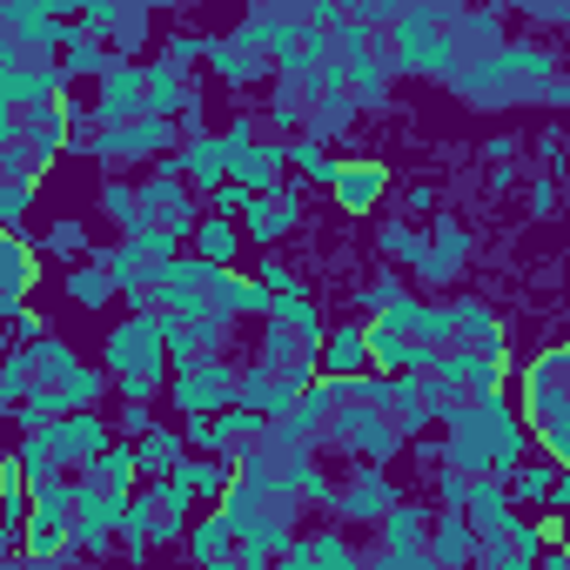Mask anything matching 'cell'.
Wrapping results in <instances>:
<instances>
[{"label": "cell", "mask_w": 570, "mask_h": 570, "mask_svg": "<svg viewBox=\"0 0 570 570\" xmlns=\"http://www.w3.org/2000/svg\"><path fill=\"white\" fill-rule=\"evenodd\" d=\"M396 68H416V75H450L456 68V48L443 35V14L436 8H396Z\"/></svg>", "instance_id": "6da1fadb"}, {"label": "cell", "mask_w": 570, "mask_h": 570, "mask_svg": "<svg viewBox=\"0 0 570 570\" xmlns=\"http://www.w3.org/2000/svg\"><path fill=\"white\" fill-rule=\"evenodd\" d=\"M108 370L121 376V390L141 403L148 390H155V376H161V323H128V330H115V343H108Z\"/></svg>", "instance_id": "7a4b0ae2"}, {"label": "cell", "mask_w": 570, "mask_h": 570, "mask_svg": "<svg viewBox=\"0 0 570 570\" xmlns=\"http://www.w3.org/2000/svg\"><path fill=\"white\" fill-rule=\"evenodd\" d=\"M148 115V61H115L95 88V128H135Z\"/></svg>", "instance_id": "3957f363"}, {"label": "cell", "mask_w": 570, "mask_h": 570, "mask_svg": "<svg viewBox=\"0 0 570 570\" xmlns=\"http://www.w3.org/2000/svg\"><path fill=\"white\" fill-rule=\"evenodd\" d=\"M282 161H289V148L282 141H242V148H228V175H235V188H248V195H275V175H282Z\"/></svg>", "instance_id": "277c9868"}, {"label": "cell", "mask_w": 570, "mask_h": 570, "mask_svg": "<svg viewBox=\"0 0 570 570\" xmlns=\"http://www.w3.org/2000/svg\"><path fill=\"white\" fill-rule=\"evenodd\" d=\"M336 202L350 208V215H370L383 195H390V168L383 161H336Z\"/></svg>", "instance_id": "5b68a950"}, {"label": "cell", "mask_w": 570, "mask_h": 570, "mask_svg": "<svg viewBox=\"0 0 570 570\" xmlns=\"http://www.w3.org/2000/svg\"><path fill=\"white\" fill-rule=\"evenodd\" d=\"M108 55H115V48L95 41V35H81L75 21L61 28V75H68V81H75V75H108V68H115Z\"/></svg>", "instance_id": "8992f818"}, {"label": "cell", "mask_w": 570, "mask_h": 570, "mask_svg": "<svg viewBox=\"0 0 570 570\" xmlns=\"http://www.w3.org/2000/svg\"><path fill=\"white\" fill-rule=\"evenodd\" d=\"M28 282H35V248L0 228V309H14V296L28 289Z\"/></svg>", "instance_id": "52a82bcc"}, {"label": "cell", "mask_w": 570, "mask_h": 570, "mask_svg": "<svg viewBox=\"0 0 570 570\" xmlns=\"http://www.w3.org/2000/svg\"><path fill=\"white\" fill-rule=\"evenodd\" d=\"M202 61L222 75V81H262L268 75V61H255V55H242L228 35H215V41H202Z\"/></svg>", "instance_id": "ba28073f"}, {"label": "cell", "mask_w": 570, "mask_h": 570, "mask_svg": "<svg viewBox=\"0 0 570 570\" xmlns=\"http://www.w3.org/2000/svg\"><path fill=\"white\" fill-rule=\"evenodd\" d=\"M175 403H181L188 416L222 410V403H228V376H222V370H188V376L175 383Z\"/></svg>", "instance_id": "9c48e42d"}, {"label": "cell", "mask_w": 570, "mask_h": 570, "mask_svg": "<svg viewBox=\"0 0 570 570\" xmlns=\"http://www.w3.org/2000/svg\"><path fill=\"white\" fill-rule=\"evenodd\" d=\"M289 222H296V202L289 195H248V235L255 242H275Z\"/></svg>", "instance_id": "30bf717a"}, {"label": "cell", "mask_w": 570, "mask_h": 570, "mask_svg": "<svg viewBox=\"0 0 570 570\" xmlns=\"http://www.w3.org/2000/svg\"><path fill=\"white\" fill-rule=\"evenodd\" d=\"M175 168H188L195 181H222V175H228V148H222V135H195V141L181 148Z\"/></svg>", "instance_id": "8fae6325"}, {"label": "cell", "mask_w": 570, "mask_h": 570, "mask_svg": "<svg viewBox=\"0 0 570 570\" xmlns=\"http://www.w3.org/2000/svg\"><path fill=\"white\" fill-rule=\"evenodd\" d=\"M323 370H330V376L363 370V330H336V336H330V350H323Z\"/></svg>", "instance_id": "7c38bea8"}, {"label": "cell", "mask_w": 570, "mask_h": 570, "mask_svg": "<svg viewBox=\"0 0 570 570\" xmlns=\"http://www.w3.org/2000/svg\"><path fill=\"white\" fill-rule=\"evenodd\" d=\"M470 550H476V530H470L463 517H443V523H436V557H443V563H456V557L470 563ZM443 563H436V570H443Z\"/></svg>", "instance_id": "4fadbf2b"}, {"label": "cell", "mask_w": 570, "mask_h": 570, "mask_svg": "<svg viewBox=\"0 0 570 570\" xmlns=\"http://www.w3.org/2000/svg\"><path fill=\"white\" fill-rule=\"evenodd\" d=\"M195 248H202V262L215 268V262H228V255H235V228L215 215V222H202V228H195Z\"/></svg>", "instance_id": "5bb4252c"}, {"label": "cell", "mask_w": 570, "mask_h": 570, "mask_svg": "<svg viewBox=\"0 0 570 570\" xmlns=\"http://www.w3.org/2000/svg\"><path fill=\"white\" fill-rule=\"evenodd\" d=\"M81 35H95V41H108L115 28H121V8L115 0H81V21H75Z\"/></svg>", "instance_id": "9a60e30c"}, {"label": "cell", "mask_w": 570, "mask_h": 570, "mask_svg": "<svg viewBox=\"0 0 570 570\" xmlns=\"http://www.w3.org/2000/svg\"><path fill=\"white\" fill-rule=\"evenodd\" d=\"M175 463H181V443H175V436H148V443H141V456H135V470H155V476H161V470H175Z\"/></svg>", "instance_id": "2e32d148"}, {"label": "cell", "mask_w": 570, "mask_h": 570, "mask_svg": "<svg viewBox=\"0 0 570 570\" xmlns=\"http://www.w3.org/2000/svg\"><path fill=\"white\" fill-rule=\"evenodd\" d=\"M289 161H303L316 181H336V161H330V155H323V141H309V135H303V141H289Z\"/></svg>", "instance_id": "e0dca14e"}, {"label": "cell", "mask_w": 570, "mask_h": 570, "mask_svg": "<svg viewBox=\"0 0 570 570\" xmlns=\"http://www.w3.org/2000/svg\"><path fill=\"white\" fill-rule=\"evenodd\" d=\"M423 530H430V517H423V510H396V517H390L396 550H423Z\"/></svg>", "instance_id": "ac0fdd59"}, {"label": "cell", "mask_w": 570, "mask_h": 570, "mask_svg": "<svg viewBox=\"0 0 570 570\" xmlns=\"http://www.w3.org/2000/svg\"><path fill=\"white\" fill-rule=\"evenodd\" d=\"M68 296H75V303H101V296H108V275L75 268V275H68Z\"/></svg>", "instance_id": "d6986e66"}, {"label": "cell", "mask_w": 570, "mask_h": 570, "mask_svg": "<svg viewBox=\"0 0 570 570\" xmlns=\"http://www.w3.org/2000/svg\"><path fill=\"white\" fill-rule=\"evenodd\" d=\"M235 208H248V188L222 181V188H215V215H235Z\"/></svg>", "instance_id": "ffe728a7"}, {"label": "cell", "mask_w": 570, "mask_h": 570, "mask_svg": "<svg viewBox=\"0 0 570 570\" xmlns=\"http://www.w3.org/2000/svg\"><path fill=\"white\" fill-rule=\"evenodd\" d=\"M108 215H121V222H135V188H121V181H115V188H108Z\"/></svg>", "instance_id": "44dd1931"}, {"label": "cell", "mask_w": 570, "mask_h": 570, "mask_svg": "<svg viewBox=\"0 0 570 570\" xmlns=\"http://www.w3.org/2000/svg\"><path fill=\"white\" fill-rule=\"evenodd\" d=\"M268 115H275V128H296V121H303V108H296V101H275Z\"/></svg>", "instance_id": "7402d4cb"}]
</instances>
